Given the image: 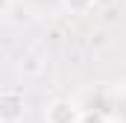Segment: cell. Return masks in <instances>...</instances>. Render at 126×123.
I'll return each instance as SVG.
<instances>
[{"mask_svg": "<svg viewBox=\"0 0 126 123\" xmlns=\"http://www.w3.org/2000/svg\"><path fill=\"white\" fill-rule=\"evenodd\" d=\"M24 114H27L24 94L15 91V88L0 91V123H18V120H24Z\"/></svg>", "mask_w": 126, "mask_h": 123, "instance_id": "obj_1", "label": "cell"}, {"mask_svg": "<svg viewBox=\"0 0 126 123\" xmlns=\"http://www.w3.org/2000/svg\"><path fill=\"white\" fill-rule=\"evenodd\" d=\"M79 108H76V103H70V100H53L47 108H44V120L47 123H79Z\"/></svg>", "mask_w": 126, "mask_h": 123, "instance_id": "obj_2", "label": "cell"}, {"mask_svg": "<svg viewBox=\"0 0 126 123\" xmlns=\"http://www.w3.org/2000/svg\"><path fill=\"white\" fill-rule=\"evenodd\" d=\"M44 67H47V62H44L41 53H24V56H21V70H24L27 76H41Z\"/></svg>", "mask_w": 126, "mask_h": 123, "instance_id": "obj_3", "label": "cell"}, {"mask_svg": "<svg viewBox=\"0 0 126 123\" xmlns=\"http://www.w3.org/2000/svg\"><path fill=\"white\" fill-rule=\"evenodd\" d=\"M79 123H106V114H100V111H82Z\"/></svg>", "mask_w": 126, "mask_h": 123, "instance_id": "obj_4", "label": "cell"}, {"mask_svg": "<svg viewBox=\"0 0 126 123\" xmlns=\"http://www.w3.org/2000/svg\"><path fill=\"white\" fill-rule=\"evenodd\" d=\"M64 3H67L73 12H85V9H91V3H94V0H64Z\"/></svg>", "mask_w": 126, "mask_h": 123, "instance_id": "obj_5", "label": "cell"}, {"mask_svg": "<svg viewBox=\"0 0 126 123\" xmlns=\"http://www.w3.org/2000/svg\"><path fill=\"white\" fill-rule=\"evenodd\" d=\"M6 9H9V0H0V15H3Z\"/></svg>", "mask_w": 126, "mask_h": 123, "instance_id": "obj_6", "label": "cell"}]
</instances>
